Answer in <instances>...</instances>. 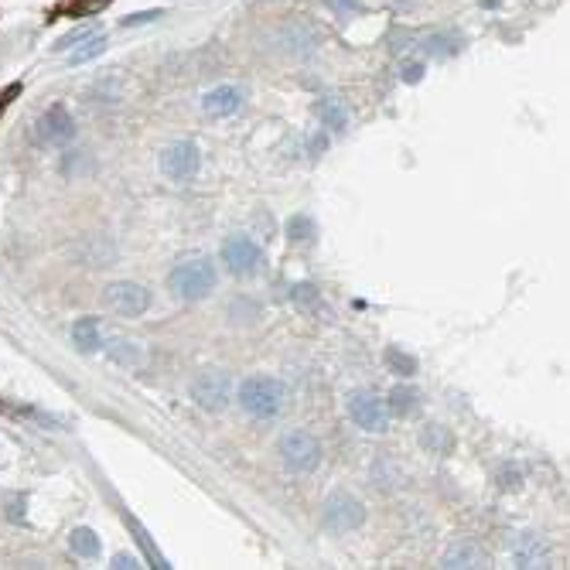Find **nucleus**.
Returning a JSON list of instances; mask_svg holds the SVG:
<instances>
[{
  "instance_id": "f257e3e1",
  "label": "nucleus",
  "mask_w": 570,
  "mask_h": 570,
  "mask_svg": "<svg viewBox=\"0 0 570 570\" xmlns=\"http://www.w3.org/2000/svg\"><path fill=\"white\" fill-rule=\"evenodd\" d=\"M233 393L239 410L253 420H274L287 407V386L277 376H263V373L246 376Z\"/></svg>"
},
{
  "instance_id": "f03ea898",
  "label": "nucleus",
  "mask_w": 570,
  "mask_h": 570,
  "mask_svg": "<svg viewBox=\"0 0 570 570\" xmlns=\"http://www.w3.org/2000/svg\"><path fill=\"white\" fill-rule=\"evenodd\" d=\"M219 284L216 263L209 256H188L181 260L175 270L168 274V291L178 297V301H205Z\"/></svg>"
},
{
  "instance_id": "7ed1b4c3",
  "label": "nucleus",
  "mask_w": 570,
  "mask_h": 570,
  "mask_svg": "<svg viewBox=\"0 0 570 570\" xmlns=\"http://www.w3.org/2000/svg\"><path fill=\"white\" fill-rule=\"evenodd\" d=\"M277 454H280V465H284L291 475L318 472L321 458H325V451H321V441H318L315 434H308V431H287L284 437H280Z\"/></svg>"
},
{
  "instance_id": "20e7f679",
  "label": "nucleus",
  "mask_w": 570,
  "mask_h": 570,
  "mask_svg": "<svg viewBox=\"0 0 570 570\" xmlns=\"http://www.w3.org/2000/svg\"><path fill=\"white\" fill-rule=\"evenodd\" d=\"M366 523V502L352 492H332L321 506V530L332 536L355 533Z\"/></svg>"
},
{
  "instance_id": "39448f33",
  "label": "nucleus",
  "mask_w": 570,
  "mask_h": 570,
  "mask_svg": "<svg viewBox=\"0 0 570 570\" xmlns=\"http://www.w3.org/2000/svg\"><path fill=\"white\" fill-rule=\"evenodd\" d=\"M233 376L226 373V369H202L192 386H188V396H192V403L198 410L205 413H222L233 403Z\"/></svg>"
},
{
  "instance_id": "423d86ee",
  "label": "nucleus",
  "mask_w": 570,
  "mask_h": 570,
  "mask_svg": "<svg viewBox=\"0 0 570 570\" xmlns=\"http://www.w3.org/2000/svg\"><path fill=\"white\" fill-rule=\"evenodd\" d=\"M345 410H349V420L359 427V431H366V434L390 431V410H386V400L376 396L373 390H355L349 400H345Z\"/></svg>"
},
{
  "instance_id": "0eeeda50",
  "label": "nucleus",
  "mask_w": 570,
  "mask_h": 570,
  "mask_svg": "<svg viewBox=\"0 0 570 570\" xmlns=\"http://www.w3.org/2000/svg\"><path fill=\"white\" fill-rule=\"evenodd\" d=\"M103 304L120 318H144L151 311V291L137 280H113L103 291Z\"/></svg>"
},
{
  "instance_id": "6e6552de",
  "label": "nucleus",
  "mask_w": 570,
  "mask_h": 570,
  "mask_svg": "<svg viewBox=\"0 0 570 570\" xmlns=\"http://www.w3.org/2000/svg\"><path fill=\"white\" fill-rule=\"evenodd\" d=\"M161 171L171 181H178V185L198 178V171H202V147L195 140H175V144H168L161 154Z\"/></svg>"
},
{
  "instance_id": "1a4fd4ad",
  "label": "nucleus",
  "mask_w": 570,
  "mask_h": 570,
  "mask_svg": "<svg viewBox=\"0 0 570 570\" xmlns=\"http://www.w3.org/2000/svg\"><path fill=\"white\" fill-rule=\"evenodd\" d=\"M219 256L233 277H253L263 267V246L250 236H229Z\"/></svg>"
},
{
  "instance_id": "9d476101",
  "label": "nucleus",
  "mask_w": 570,
  "mask_h": 570,
  "mask_svg": "<svg viewBox=\"0 0 570 570\" xmlns=\"http://www.w3.org/2000/svg\"><path fill=\"white\" fill-rule=\"evenodd\" d=\"M72 137H76V120H72V113L62 103L48 106L35 123V140L45 147H65Z\"/></svg>"
},
{
  "instance_id": "9b49d317",
  "label": "nucleus",
  "mask_w": 570,
  "mask_h": 570,
  "mask_svg": "<svg viewBox=\"0 0 570 570\" xmlns=\"http://www.w3.org/2000/svg\"><path fill=\"white\" fill-rule=\"evenodd\" d=\"M246 106V89L243 86H216L202 96V110L216 120H226V117H236L239 110Z\"/></svg>"
},
{
  "instance_id": "f8f14e48",
  "label": "nucleus",
  "mask_w": 570,
  "mask_h": 570,
  "mask_svg": "<svg viewBox=\"0 0 570 570\" xmlns=\"http://www.w3.org/2000/svg\"><path fill=\"white\" fill-rule=\"evenodd\" d=\"M106 338H110V332H106V325L96 315H86V318H79L76 325H72V345H76L82 355L103 352Z\"/></svg>"
},
{
  "instance_id": "ddd939ff",
  "label": "nucleus",
  "mask_w": 570,
  "mask_h": 570,
  "mask_svg": "<svg viewBox=\"0 0 570 570\" xmlns=\"http://www.w3.org/2000/svg\"><path fill=\"white\" fill-rule=\"evenodd\" d=\"M441 567H448V570H475V567H489V557H485L475 543H454V547L441 557Z\"/></svg>"
},
{
  "instance_id": "4468645a",
  "label": "nucleus",
  "mask_w": 570,
  "mask_h": 570,
  "mask_svg": "<svg viewBox=\"0 0 570 570\" xmlns=\"http://www.w3.org/2000/svg\"><path fill=\"white\" fill-rule=\"evenodd\" d=\"M315 113H318L321 127H328L332 134H342V130L349 127V106H345V99H338V96L318 99Z\"/></svg>"
},
{
  "instance_id": "2eb2a0df",
  "label": "nucleus",
  "mask_w": 570,
  "mask_h": 570,
  "mask_svg": "<svg viewBox=\"0 0 570 570\" xmlns=\"http://www.w3.org/2000/svg\"><path fill=\"white\" fill-rule=\"evenodd\" d=\"M547 557H550L547 543H543V540H536L533 533H526L523 540H519L516 553H512V560H516V567H547Z\"/></svg>"
},
{
  "instance_id": "dca6fc26",
  "label": "nucleus",
  "mask_w": 570,
  "mask_h": 570,
  "mask_svg": "<svg viewBox=\"0 0 570 570\" xmlns=\"http://www.w3.org/2000/svg\"><path fill=\"white\" fill-rule=\"evenodd\" d=\"M69 550L82 560H96L99 553H103V540H99V533L89 530V526H76V530L69 533Z\"/></svg>"
},
{
  "instance_id": "f3484780",
  "label": "nucleus",
  "mask_w": 570,
  "mask_h": 570,
  "mask_svg": "<svg viewBox=\"0 0 570 570\" xmlns=\"http://www.w3.org/2000/svg\"><path fill=\"white\" fill-rule=\"evenodd\" d=\"M106 7H110V0H59L52 7V18H93Z\"/></svg>"
},
{
  "instance_id": "a211bd4d",
  "label": "nucleus",
  "mask_w": 570,
  "mask_h": 570,
  "mask_svg": "<svg viewBox=\"0 0 570 570\" xmlns=\"http://www.w3.org/2000/svg\"><path fill=\"white\" fill-rule=\"evenodd\" d=\"M420 448L431 451V454H437V458H444V454H451V448H454V437H451L448 427H441V424H427V427H424V434H420Z\"/></svg>"
},
{
  "instance_id": "6ab92c4d",
  "label": "nucleus",
  "mask_w": 570,
  "mask_h": 570,
  "mask_svg": "<svg viewBox=\"0 0 570 570\" xmlns=\"http://www.w3.org/2000/svg\"><path fill=\"white\" fill-rule=\"evenodd\" d=\"M106 359H113V362H120V366H137L140 362V349L134 342H123V338H106V349H103Z\"/></svg>"
},
{
  "instance_id": "aec40b11",
  "label": "nucleus",
  "mask_w": 570,
  "mask_h": 570,
  "mask_svg": "<svg viewBox=\"0 0 570 570\" xmlns=\"http://www.w3.org/2000/svg\"><path fill=\"white\" fill-rule=\"evenodd\" d=\"M103 52H106V35H103V31H96V35H89L86 41H82V45L72 48V52H69V62H72V65L93 62V59H99Z\"/></svg>"
},
{
  "instance_id": "412c9836",
  "label": "nucleus",
  "mask_w": 570,
  "mask_h": 570,
  "mask_svg": "<svg viewBox=\"0 0 570 570\" xmlns=\"http://www.w3.org/2000/svg\"><path fill=\"white\" fill-rule=\"evenodd\" d=\"M386 410H390V417H407V413L417 410V393L413 390H403V386H396L390 393V400H386Z\"/></svg>"
},
{
  "instance_id": "4be33fe9",
  "label": "nucleus",
  "mask_w": 570,
  "mask_h": 570,
  "mask_svg": "<svg viewBox=\"0 0 570 570\" xmlns=\"http://www.w3.org/2000/svg\"><path fill=\"white\" fill-rule=\"evenodd\" d=\"M318 236V226L311 216H294L291 222H287V239L291 243H308V239Z\"/></svg>"
},
{
  "instance_id": "5701e85b",
  "label": "nucleus",
  "mask_w": 570,
  "mask_h": 570,
  "mask_svg": "<svg viewBox=\"0 0 570 570\" xmlns=\"http://www.w3.org/2000/svg\"><path fill=\"white\" fill-rule=\"evenodd\" d=\"M386 366L393 369V373H400V376H417V359L407 352H400V349H386Z\"/></svg>"
},
{
  "instance_id": "b1692460",
  "label": "nucleus",
  "mask_w": 570,
  "mask_h": 570,
  "mask_svg": "<svg viewBox=\"0 0 570 570\" xmlns=\"http://www.w3.org/2000/svg\"><path fill=\"white\" fill-rule=\"evenodd\" d=\"M96 31H99L96 24H86V28H79V31H69L65 38L55 41V52H72V48L82 45V41H86L89 35H96Z\"/></svg>"
},
{
  "instance_id": "393cba45",
  "label": "nucleus",
  "mask_w": 570,
  "mask_h": 570,
  "mask_svg": "<svg viewBox=\"0 0 570 570\" xmlns=\"http://www.w3.org/2000/svg\"><path fill=\"white\" fill-rule=\"evenodd\" d=\"M164 18V11H140V14H130V18H123V28H137V24H151Z\"/></svg>"
},
{
  "instance_id": "a878e982",
  "label": "nucleus",
  "mask_w": 570,
  "mask_h": 570,
  "mask_svg": "<svg viewBox=\"0 0 570 570\" xmlns=\"http://www.w3.org/2000/svg\"><path fill=\"white\" fill-rule=\"evenodd\" d=\"M400 79L410 82V86H413V82H420V79H424V62H407L400 69Z\"/></svg>"
},
{
  "instance_id": "bb28decb",
  "label": "nucleus",
  "mask_w": 570,
  "mask_h": 570,
  "mask_svg": "<svg viewBox=\"0 0 570 570\" xmlns=\"http://www.w3.org/2000/svg\"><path fill=\"white\" fill-rule=\"evenodd\" d=\"M14 96H21V82H11L7 89H0V117H4V110L11 106Z\"/></svg>"
},
{
  "instance_id": "cd10ccee",
  "label": "nucleus",
  "mask_w": 570,
  "mask_h": 570,
  "mask_svg": "<svg viewBox=\"0 0 570 570\" xmlns=\"http://www.w3.org/2000/svg\"><path fill=\"white\" fill-rule=\"evenodd\" d=\"M519 482H523V475H519L516 468H502V475H499L502 489H519Z\"/></svg>"
},
{
  "instance_id": "c85d7f7f",
  "label": "nucleus",
  "mask_w": 570,
  "mask_h": 570,
  "mask_svg": "<svg viewBox=\"0 0 570 570\" xmlns=\"http://www.w3.org/2000/svg\"><path fill=\"white\" fill-rule=\"evenodd\" d=\"M110 567H117V570H123V567H127V570H137V567H140V560L134 557V553H117Z\"/></svg>"
}]
</instances>
